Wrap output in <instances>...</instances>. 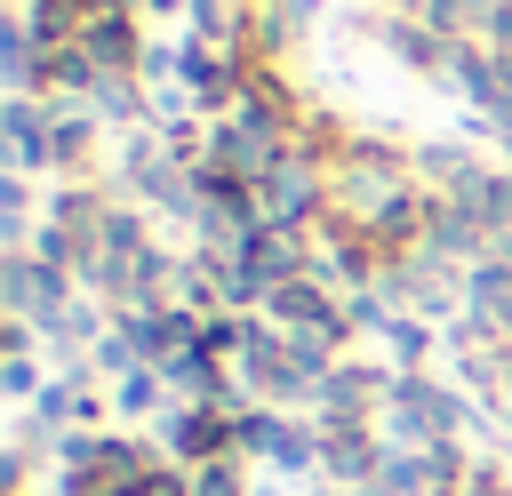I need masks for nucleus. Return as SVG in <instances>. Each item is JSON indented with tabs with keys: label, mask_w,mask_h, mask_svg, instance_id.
I'll list each match as a JSON object with an SVG mask.
<instances>
[{
	"label": "nucleus",
	"mask_w": 512,
	"mask_h": 496,
	"mask_svg": "<svg viewBox=\"0 0 512 496\" xmlns=\"http://www.w3.org/2000/svg\"><path fill=\"white\" fill-rule=\"evenodd\" d=\"M480 424V400L440 376V368H416V376H392V400H384V440L392 448H448Z\"/></svg>",
	"instance_id": "nucleus-1"
},
{
	"label": "nucleus",
	"mask_w": 512,
	"mask_h": 496,
	"mask_svg": "<svg viewBox=\"0 0 512 496\" xmlns=\"http://www.w3.org/2000/svg\"><path fill=\"white\" fill-rule=\"evenodd\" d=\"M240 456L256 472L312 480L320 472V416H304V408H248L240 416Z\"/></svg>",
	"instance_id": "nucleus-2"
},
{
	"label": "nucleus",
	"mask_w": 512,
	"mask_h": 496,
	"mask_svg": "<svg viewBox=\"0 0 512 496\" xmlns=\"http://www.w3.org/2000/svg\"><path fill=\"white\" fill-rule=\"evenodd\" d=\"M384 456H392L384 424H320V472H312V480H328V488L360 496V488L384 472Z\"/></svg>",
	"instance_id": "nucleus-3"
},
{
	"label": "nucleus",
	"mask_w": 512,
	"mask_h": 496,
	"mask_svg": "<svg viewBox=\"0 0 512 496\" xmlns=\"http://www.w3.org/2000/svg\"><path fill=\"white\" fill-rule=\"evenodd\" d=\"M0 128H8V168H16V176H40V168H48V136H56V104L8 96V104H0Z\"/></svg>",
	"instance_id": "nucleus-4"
},
{
	"label": "nucleus",
	"mask_w": 512,
	"mask_h": 496,
	"mask_svg": "<svg viewBox=\"0 0 512 496\" xmlns=\"http://www.w3.org/2000/svg\"><path fill=\"white\" fill-rule=\"evenodd\" d=\"M440 352H448V336H440V320H424V312H392V320L376 328V360H392L400 376L432 368Z\"/></svg>",
	"instance_id": "nucleus-5"
},
{
	"label": "nucleus",
	"mask_w": 512,
	"mask_h": 496,
	"mask_svg": "<svg viewBox=\"0 0 512 496\" xmlns=\"http://www.w3.org/2000/svg\"><path fill=\"white\" fill-rule=\"evenodd\" d=\"M160 408H168V376L160 368H128V376H112V424H160Z\"/></svg>",
	"instance_id": "nucleus-6"
},
{
	"label": "nucleus",
	"mask_w": 512,
	"mask_h": 496,
	"mask_svg": "<svg viewBox=\"0 0 512 496\" xmlns=\"http://www.w3.org/2000/svg\"><path fill=\"white\" fill-rule=\"evenodd\" d=\"M192 496H256V464H248V456L192 464Z\"/></svg>",
	"instance_id": "nucleus-7"
},
{
	"label": "nucleus",
	"mask_w": 512,
	"mask_h": 496,
	"mask_svg": "<svg viewBox=\"0 0 512 496\" xmlns=\"http://www.w3.org/2000/svg\"><path fill=\"white\" fill-rule=\"evenodd\" d=\"M136 8H144L152 24H160V16H184V0H136Z\"/></svg>",
	"instance_id": "nucleus-8"
},
{
	"label": "nucleus",
	"mask_w": 512,
	"mask_h": 496,
	"mask_svg": "<svg viewBox=\"0 0 512 496\" xmlns=\"http://www.w3.org/2000/svg\"><path fill=\"white\" fill-rule=\"evenodd\" d=\"M8 496H32V488H8Z\"/></svg>",
	"instance_id": "nucleus-9"
}]
</instances>
